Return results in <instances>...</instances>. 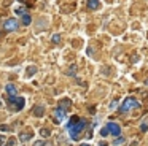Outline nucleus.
I'll use <instances>...</instances> for the list:
<instances>
[{
    "mask_svg": "<svg viewBox=\"0 0 148 146\" xmlns=\"http://www.w3.org/2000/svg\"><path fill=\"white\" fill-rule=\"evenodd\" d=\"M86 127V122H84V119H80L78 116H72L70 121L67 122V132L69 135H70L72 140H77L78 135L81 133V130Z\"/></svg>",
    "mask_w": 148,
    "mask_h": 146,
    "instance_id": "1",
    "label": "nucleus"
},
{
    "mask_svg": "<svg viewBox=\"0 0 148 146\" xmlns=\"http://www.w3.org/2000/svg\"><path fill=\"white\" fill-rule=\"evenodd\" d=\"M132 108H140V103H138L134 97H127L124 100V103L121 105V111H124V113H126V111L132 110Z\"/></svg>",
    "mask_w": 148,
    "mask_h": 146,
    "instance_id": "2",
    "label": "nucleus"
},
{
    "mask_svg": "<svg viewBox=\"0 0 148 146\" xmlns=\"http://www.w3.org/2000/svg\"><path fill=\"white\" fill-rule=\"evenodd\" d=\"M10 103L14 106V110H16V111H21L24 108V103H26V102H24L23 97H18V95H16V97H10Z\"/></svg>",
    "mask_w": 148,
    "mask_h": 146,
    "instance_id": "3",
    "label": "nucleus"
},
{
    "mask_svg": "<svg viewBox=\"0 0 148 146\" xmlns=\"http://www.w3.org/2000/svg\"><path fill=\"white\" fill-rule=\"evenodd\" d=\"M65 116H67V113H65V108L59 106L58 110H56V113H54V121H56V124H62V122H64V119H65Z\"/></svg>",
    "mask_w": 148,
    "mask_h": 146,
    "instance_id": "4",
    "label": "nucleus"
},
{
    "mask_svg": "<svg viewBox=\"0 0 148 146\" xmlns=\"http://www.w3.org/2000/svg\"><path fill=\"white\" fill-rule=\"evenodd\" d=\"M18 21L16 19H7L5 21V24H3V29L7 32H14V30H18Z\"/></svg>",
    "mask_w": 148,
    "mask_h": 146,
    "instance_id": "5",
    "label": "nucleus"
},
{
    "mask_svg": "<svg viewBox=\"0 0 148 146\" xmlns=\"http://www.w3.org/2000/svg\"><path fill=\"white\" fill-rule=\"evenodd\" d=\"M107 129L112 135H119V126L116 122H108L107 124Z\"/></svg>",
    "mask_w": 148,
    "mask_h": 146,
    "instance_id": "6",
    "label": "nucleus"
},
{
    "mask_svg": "<svg viewBox=\"0 0 148 146\" xmlns=\"http://www.w3.org/2000/svg\"><path fill=\"white\" fill-rule=\"evenodd\" d=\"M34 116H37V117H42L43 114H45V106H42V105H37L35 108H34Z\"/></svg>",
    "mask_w": 148,
    "mask_h": 146,
    "instance_id": "7",
    "label": "nucleus"
},
{
    "mask_svg": "<svg viewBox=\"0 0 148 146\" xmlns=\"http://www.w3.org/2000/svg\"><path fill=\"white\" fill-rule=\"evenodd\" d=\"M88 8L89 10H99L100 8V2L99 0H88Z\"/></svg>",
    "mask_w": 148,
    "mask_h": 146,
    "instance_id": "8",
    "label": "nucleus"
},
{
    "mask_svg": "<svg viewBox=\"0 0 148 146\" xmlns=\"http://www.w3.org/2000/svg\"><path fill=\"white\" fill-rule=\"evenodd\" d=\"M7 92L10 94V97H16L18 95V91H16V87H14L13 84H7Z\"/></svg>",
    "mask_w": 148,
    "mask_h": 146,
    "instance_id": "9",
    "label": "nucleus"
},
{
    "mask_svg": "<svg viewBox=\"0 0 148 146\" xmlns=\"http://www.w3.org/2000/svg\"><path fill=\"white\" fill-rule=\"evenodd\" d=\"M32 135H34V133H32V130H30V132H23V133H21V136H19V138L23 140V141H29V140L32 138Z\"/></svg>",
    "mask_w": 148,
    "mask_h": 146,
    "instance_id": "10",
    "label": "nucleus"
},
{
    "mask_svg": "<svg viewBox=\"0 0 148 146\" xmlns=\"http://www.w3.org/2000/svg\"><path fill=\"white\" fill-rule=\"evenodd\" d=\"M37 73V67L35 65H30L27 67V78H30V76H34Z\"/></svg>",
    "mask_w": 148,
    "mask_h": 146,
    "instance_id": "11",
    "label": "nucleus"
},
{
    "mask_svg": "<svg viewBox=\"0 0 148 146\" xmlns=\"http://www.w3.org/2000/svg\"><path fill=\"white\" fill-rule=\"evenodd\" d=\"M14 13H16L18 16H24V14H27V13H26V8H24V6H18V8H14Z\"/></svg>",
    "mask_w": 148,
    "mask_h": 146,
    "instance_id": "12",
    "label": "nucleus"
},
{
    "mask_svg": "<svg viewBox=\"0 0 148 146\" xmlns=\"http://www.w3.org/2000/svg\"><path fill=\"white\" fill-rule=\"evenodd\" d=\"M23 24H24V25H29V24H30V16H29V14H24V16H23Z\"/></svg>",
    "mask_w": 148,
    "mask_h": 146,
    "instance_id": "13",
    "label": "nucleus"
},
{
    "mask_svg": "<svg viewBox=\"0 0 148 146\" xmlns=\"http://www.w3.org/2000/svg\"><path fill=\"white\" fill-rule=\"evenodd\" d=\"M40 133H42V136H49V130L48 129H42Z\"/></svg>",
    "mask_w": 148,
    "mask_h": 146,
    "instance_id": "14",
    "label": "nucleus"
},
{
    "mask_svg": "<svg viewBox=\"0 0 148 146\" xmlns=\"http://www.w3.org/2000/svg\"><path fill=\"white\" fill-rule=\"evenodd\" d=\"M51 40L54 41V43H59V41H61V35H53Z\"/></svg>",
    "mask_w": 148,
    "mask_h": 146,
    "instance_id": "15",
    "label": "nucleus"
},
{
    "mask_svg": "<svg viewBox=\"0 0 148 146\" xmlns=\"http://www.w3.org/2000/svg\"><path fill=\"white\" fill-rule=\"evenodd\" d=\"M123 141H124V138H116L115 141H113V145H115V146H118V145H121Z\"/></svg>",
    "mask_w": 148,
    "mask_h": 146,
    "instance_id": "16",
    "label": "nucleus"
},
{
    "mask_svg": "<svg viewBox=\"0 0 148 146\" xmlns=\"http://www.w3.org/2000/svg\"><path fill=\"white\" fill-rule=\"evenodd\" d=\"M100 135L107 136V135H108V129H107V127H105V129H102V130H100Z\"/></svg>",
    "mask_w": 148,
    "mask_h": 146,
    "instance_id": "17",
    "label": "nucleus"
},
{
    "mask_svg": "<svg viewBox=\"0 0 148 146\" xmlns=\"http://www.w3.org/2000/svg\"><path fill=\"white\" fill-rule=\"evenodd\" d=\"M14 145H16V140H14V138H11L10 141L7 143V146H14Z\"/></svg>",
    "mask_w": 148,
    "mask_h": 146,
    "instance_id": "18",
    "label": "nucleus"
},
{
    "mask_svg": "<svg viewBox=\"0 0 148 146\" xmlns=\"http://www.w3.org/2000/svg\"><path fill=\"white\" fill-rule=\"evenodd\" d=\"M0 146H5V135H0Z\"/></svg>",
    "mask_w": 148,
    "mask_h": 146,
    "instance_id": "19",
    "label": "nucleus"
},
{
    "mask_svg": "<svg viewBox=\"0 0 148 146\" xmlns=\"http://www.w3.org/2000/svg\"><path fill=\"white\" fill-rule=\"evenodd\" d=\"M116 106H118V102H113V103L112 105H110V108H112V110H115V108Z\"/></svg>",
    "mask_w": 148,
    "mask_h": 146,
    "instance_id": "20",
    "label": "nucleus"
},
{
    "mask_svg": "<svg viewBox=\"0 0 148 146\" xmlns=\"http://www.w3.org/2000/svg\"><path fill=\"white\" fill-rule=\"evenodd\" d=\"M81 146H89V145H86V143H84V145H81Z\"/></svg>",
    "mask_w": 148,
    "mask_h": 146,
    "instance_id": "21",
    "label": "nucleus"
},
{
    "mask_svg": "<svg viewBox=\"0 0 148 146\" xmlns=\"http://www.w3.org/2000/svg\"><path fill=\"white\" fill-rule=\"evenodd\" d=\"M0 106H2V103H0Z\"/></svg>",
    "mask_w": 148,
    "mask_h": 146,
    "instance_id": "22",
    "label": "nucleus"
}]
</instances>
